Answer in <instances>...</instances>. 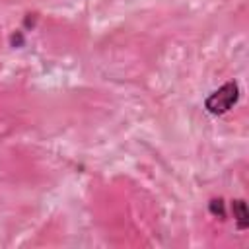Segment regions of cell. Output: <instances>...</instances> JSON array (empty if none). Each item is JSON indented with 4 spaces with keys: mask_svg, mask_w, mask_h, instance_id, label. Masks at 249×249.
Returning <instances> with one entry per match:
<instances>
[{
    "mask_svg": "<svg viewBox=\"0 0 249 249\" xmlns=\"http://www.w3.org/2000/svg\"><path fill=\"white\" fill-rule=\"evenodd\" d=\"M237 97H239V88H237V84H235V82H228V84H224L220 89H216V91L206 99L204 105H206L208 113H212V115H222V113L230 111L231 105H235Z\"/></svg>",
    "mask_w": 249,
    "mask_h": 249,
    "instance_id": "6da1fadb",
    "label": "cell"
},
{
    "mask_svg": "<svg viewBox=\"0 0 249 249\" xmlns=\"http://www.w3.org/2000/svg\"><path fill=\"white\" fill-rule=\"evenodd\" d=\"M233 216L237 220V226L241 230H245L249 220H247V208H245V202L243 200H233Z\"/></svg>",
    "mask_w": 249,
    "mask_h": 249,
    "instance_id": "7a4b0ae2",
    "label": "cell"
}]
</instances>
